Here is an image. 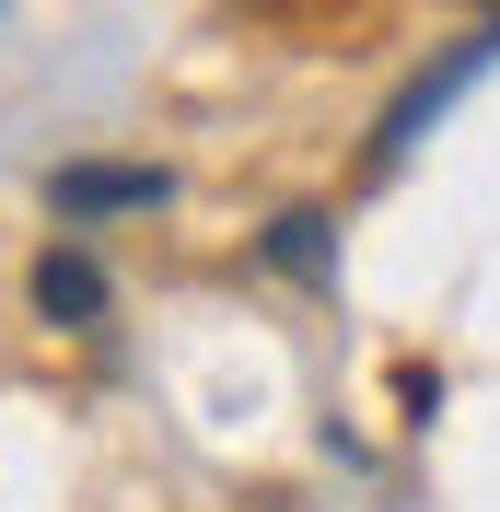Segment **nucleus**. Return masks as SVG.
<instances>
[{
  "instance_id": "5",
  "label": "nucleus",
  "mask_w": 500,
  "mask_h": 512,
  "mask_svg": "<svg viewBox=\"0 0 500 512\" xmlns=\"http://www.w3.org/2000/svg\"><path fill=\"white\" fill-rule=\"evenodd\" d=\"M489 12H500V0H489Z\"/></svg>"
},
{
  "instance_id": "2",
  "label": "nucleus",
  "mask_w": 500,
  "mask_h": 512,
  "mask_svg": "<svg viewBox=\"0 0 500 512\" xmlns=\"http://www.w3.org/2000/svg\"><path fill=\"white\" fill-rule=\"evenodd\" d=\"M163 198H175V175H163V163H59V175H47V210H59V222L163 210Z\"/></svg>"
},
{
  "instance_id": "3",
  "label": "nucleus",
  "mask_w": 500,
  "mask_h": 512,
  "mask_svg": "<svg viewBox=\"0 0 500 512\" xmlns=\"http://www.w3.org/2000/svg\"><path fill=\"white\" fill-rule=\"evenodd\" d=\"M24 291H35V315H47V326H105V268H94L82 245H47Z\"/></svg>"
},
{
  "instance_id": "4",
  "label": "nucleus",
  "mask_w": 500,
  "mask_h": 512,
  "mask_svg": "<svg viewBox=\"0 0 500 512\" xmlns=\"http://www.w3.org/2000/svg\"><path fill=\"white\" fill-rule=\"evenodd\" d=\"M256 256L291 268V280H314V291H338V222L326 210H280V222L256 233Z\"/></svg>"
},
{
  "instance_id": "1",
  "label": "nucleus",
  "mask_w": 500,
  "mask_h": 512,
  "mask_svg": "<svg viewBox=\"0 0 500 512\" xmlns=\"http://www.w3.org/2000/svg\"><path fill=\"white\" fill-rule=\"evenodd\" d=\"M489 59H500V12H489V24L466 35V47H454V59H431V70H419V82H407V94H396V105H384V117H373V175H396V163L419 152V128H431L442 105L466 94V82H477V70H489Z\"/></svg>"
}]
</instances>
